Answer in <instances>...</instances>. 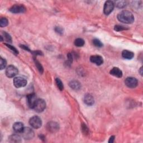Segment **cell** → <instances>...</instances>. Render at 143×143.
Segmentation results:
<instances>
[{
  "instance_id": "cell-1",
  "label": "cell",
  "mask_w": 143,
  "mask_h": 143,
  "mask_svg": "<svg viewBox=\"0 0 143 143\" xmlns=\"http://www.w3.org/2000/svg\"><path fill=\"white\" fill-rule=\"evenodd\" d=\"M117 19L125 24H132L134 21V16L133 13L129 11L124 10L118 14Z\"/></svg>"
},
{
  "instance_id": "cell-2",
  "label": "cell",
  "mask_w": 143,
  "mask_h": 143,
  "mask_svg": "<svg viewBox=\"0 0 143 143\" xmlns=\"http://www.w3.org/2000/svg\"><path fill=\"white\" fill-rule=\"evenodd\" d=\"M46 107V103L45 101L43 99H38L36 103L32 109L37 112H43Z\"/></svg>"
},
{
  "instance_id": "cell-3",
  "label": "cell",
  "mask_w": 143,
  "mask_h": 143,
  "mask_svg": "<svg viewBox=\"0 0 143 143\" xmlns=\"http://www.w3.org/2000/svg\"><path fill=\"white\" fill-rule=\"evenodd\" d=\"M29 124L34 129H39L42 125V121L38 116L32 117L29 120Z\"/></svg>"
},
{
  "instance_id": "cell-4",
  "label": "cell",
  "mask_w": 143,
  "mask_h": 143,
  "mask_svg": "<svg viewBox=\"0 0 143 143\" xmlns=\"http://www.w3.org/2000/svg\"><path fill=\"white\" fill-rule=\"evenodd\" d=\"M18 73H19V70L14 65H10L6 68V74L7 77L9 78L14 77L15 76H16L18 74Z\"/></svg>"
},
{
  "instance_id": "cell-5",
  "label": "cell",
  "mask_w": 143,
  "mask_h": 143,
  "mask_svg": "<svg viewBox=\"0 0 143 143\" xmlns=\"http://www.w3.org/2000/svg\"><path fill=\"white\" fill-rule=\"evenodd\" d=\"M21 135L25 140H30L34 137V133L33 130L29 127H24L23 131L21 132Z\"/></svg>"
},
{
  "instance_id": "cell-6",
  "label": "cell",
  "mask_w": 143,
  "mask_h": 143,
  "mask_svg": "<svg viewBox=\"0 0 143 143\" xmlns=\"http://www.w3.org/2000/svg\"><path fill=\"white\" fill-rule=\"evenodd\" d=\"M13 85L16 88L25 87L27 85V80L22 77H16L13 79Z\"/></svg>"
},
{
  "instance_id": "cell-7",
  "label": "cell",
  "mask_w": 143,
  "mask_h": 143,
  "mask_svg": "<svg viewBox=\"0 0 143 143\" xmlns=\"http://www.w3.org/2000/svg\"><path fill=\"white\" fill-rule=\"evenodd\" d=\"M115 7V3L112 1H107L105 3L104 12L106 15H108L110 14L113 10Z\"/></svg>"
},
{
  "instance_id": "cell-8",
  "label": "cell",
  "mask_w": 143,
  "mask_h": 143,
  "mask_svg": "<svg viewBox=\"0 0 143 143\" xmlns=\"http://www.w3.org/2000/svg\"><path fill=\"white\" fill-rule=\"evenodd\" d=\"M9 11L13 13H24L26 11V8L25 6L21 5H15L12 6L9 9Z\"/></svg>"
},
{
  "instance_id": "cell-9",
  "label": "cell",
  "mask_w": 143,
  "mask_h": 143,
  "mask_svg": "<svg viewBox=\"0 0 143 143\" xmlns=\"http://www.w3.org/2000/svg\"><path fill=\"white\" fill-rule=\"evenodd\" d=\"M125 83L127 87L131 88H135L138 84V81L137 79L134 77H128L125 79Z\"/></svg>"
},
{
  "instance_id": "cell-10",
  "label": "cell",
  "mask_w": 143,
  "mask_h": 143,
  "mask_svg": "<svg viewBox=\"0 0 143 143\" xmlns=\"http://www.w3.org/2000/svg\"><path fill=\"white\" fill-rule=\"evenodd\" d=\"M46 129L50 133H54L59 129V124L56 122L50 121L46 125Z\"/></svg>"
},
{
  "instance_id": "cell-11",
  "label": "cell",
  "mask_w": 143,
  "mask_h": 143,
  "mask_svg": "<svg viewBox=\"0 0 143 143\" xmlns=\"http://www.w3.org/2000/svg\"><path fill=\"white\" fill-rule=\"evenodd\" d=\"M38 100V98L36 94L34 93L29 94L27 96V102L29 107L31 108H33L36 103V101Z\"/></svg>"
},
{
  "instance_id": "cell-12",
  "label": "cell",
  "mask_w": 143,
  "mask_h": 143,
  "mask_svg": "<svg viewBox=\"0 0 143 143\" xmlns=\"http://www.w3.org/2000/svg\"><path fill=\"white\" fill-rule=\"evenodd\" d=\"M90 60L92 63L96 64L97 65H101L104 63L103 58L100 56H92L90 58Z\"/></svg>"
},
{
  "instance_id": "cell-13",
  "label": "cell",
  "mask_w": 143,
  "mask_h": 143,
  "mask_svg": "<svg viewBox=\"0 0 143 143\" xmlns=\"http://www.w3.org/2000/svg\"><path fill=\"white\" fill-rule=\"evenodd\" d=\"M24 129V124L20 122H15L13 125V129L17 133H21Z\"/></svg>"
},
{
  "instance_id": "cell-14",
  "label": "cell",
  "mask_w": 143,
  "mask_h": 143,
  "mask_svg": "<svg viewBox=\"0 0 143 143\" xmlns=\"http://www.w3.org/2000/svg\"><path fill=\"white\" fill-rule=\"evenodd\" d=\"M84 102L88 106H92L94 104V100L90 94H87L84 97Z\"/></svg>"
},
{
  "instance_id": "cell-15",
  "label": "cell",
  "mask_w": 143,
  "mask_h": 143,
  "mask_svg": "<svg viewBox=\"0 0 143 143\" xmlns=\"http://www.w3.org/2000/svg\"><path fill=\"white\" fill-rule=\"evenodd\" d=\"M69 86L71 88L74 90H79L81 88V84H80L78 80H71L69 83Z\"/></svg>"
},
{
  "instance_id": "cell-16",
  "label": "cell",
  "mask_w": 143,
  "mask_h": 143,
  "mask_svg": "<svg viewBox=\"0 0 143 143\" xmlns=\"http://www.w3.org/2000/svg\"><path fill=\"white\" fill-rule=\"evenodd\" d=\"M110 74L117 78H121L122 76V72L117 67H113L110 71Z\"/></svg>"
},
{
  "instance_id": "cell-17",
  "label": "cell",
  "mask_w": 143,
  "mask_h": 143,
  "mask_svg": "<svg viewBox=\"0 0 143 143\" xmlns=\"http://www.w3.org/2000/svg\"><path fill=\"white\" fill-rule=\"evenodd\" d=\"M122 56L126 59H131L134 57V54L129 50H125L122 53Z\"/></svg>"
},
{
  "instance_id": "cell-18",
  "label": "cell",
  "mask_w": 143,
  "mask_h": 143,
  "mask_svg": "<svg viewBox=\"0 0 143 143\" xmlns=\"http://www.w3.org/2000/svg\"><path fill=\"white\" fill-rule=\"evenodd\" d=\"M9 140L11 142H21V137L17 134H13L9 137Z\"/></svg>"
},
{
  "instance_id": "cell-19",
  "label": "cell",
  "mask_w": 143,
  "mask_h": 143,
  "mask_svg": "<svg viewBox=\"0 0 143 143\" xmlns=\"http://www.w3.org/2000/svg\"><path fill=\"white\" fill-rule=\"evenodd\" d=\"M85 44V42L83 39L78 38L75 40L74 41V45L78 47L83 46Z\"/></svg>"
},
{
  "instance_id": "cell-20",
  "label": "cell",
  "mask_w": 143,
  "mask_h": 143,
  "mask_svg": "<svg viewBox=\"0 0 143 143\" xmlns=\"http://www.w3.org/2000/svg\"><path fill=\"white\" fill-rule=\"evenodd\" d=\"M127 5V2L125 1H120L116 2V6L118 8H124Z\"/></svg>"
},
{
  "instance_id": "cell-21",
  "label": "cell",
  "mask_w": 143,
  "mask_h": 143,
  "mask_svg": "<svg viewBox=\"0 0 143 143\" xmlns=\"http://www.w3.org/2000/svg\"><path fill=\"white\" fill-rule=\"evenodd\" d=\"M9 24V21L6 18L2 17L0 20V26L2 28H4L7 26Z\"/></svg>"
},
{
  "instance_id": "cell-22",
  "label": "cell",
  "mask_w": 143,
  "mask_h": 143,
  "mask_svg": "<svg viewBox=\"0 0 143 143\" xmlns=\"http://www.w3.org/2000/svg\"><path fill=\"white\" fill-rule=\"evenodd\" d=\"M34 58V62H35V64L36 66V67H37L38 69L39 70V72L41 73H43V71H44V69H43V66L42 65V64H40L39 63V62L36 59H35V58Z\"/></svg>"
},
{
  "instance_id": "cell-23",
  "label": "cell",
  "mask_w": 143,
  "mask_h": 143,
  "mask_svg": "<svg viewBox=\"0 0 143 143\" xmlns=\"http://www.w3.org/2000/svg\"><path fill=\"white\" fill-rule=\"evenodd\" d=\"M56 84L57 85V87H58V88L59 89L60 91L63 90L64 86H63V83L62 82V80L59 78H57L56 79Z\"/></svg>"
},
{
  "instance_id": "cell-24",
  "label": "cell",
  "mask_w": 143,
  "mask_h": 143,
  "mask_svg": "<svg viewBox=\"0 0 143 143\" xmlns=\"http://www.w3.org/2000/svg\"><path fill=\"white\" fill-rule=\"evenodd\" d=\"M3 35H4V39L6 42L9 43H12V38L11 37V36L6 32H3Z\"/></svg>"
},
{
  "instance_id": "cell-25",
  "label": "cell",
  "mask_w": 143,
  "mask_h": 143,
  "mask_svg": "<svg viewBox=\"0 0 143 143\" xmlns=\"http://www.w3.org/2000/svg\"><path fill=\"white\" fill-rule=\"evenodd\" d=\"M93 44L95 46L98 47H101L103 46V44H102V43L100 40H98L97 39H95L93 40Z\"/></svg>"
},
{
  "instance_id": "cell-26",
  "label": "cell",
  "mask_w": 143,
  "mask_h": 143,
  "mask_svg": "<svg viewBox=\"0 0 143 143\" xmlns=\"http://www.w3.org/2000/svg\"><path fill=\"white\" fill-rule=\"evenodd\" d=\"M0 60H0V69L2 70V69H5V68L6 67V66L7 65V62L5 59H3L2 58H1Z\"/></svg>"
},
{
  "instance_id": "cell-27",
  "label": "cell",
  "mask_w": 143,
  "mask_h": 143,
  "mask_svg": "<svg viewBox=\"0 0 143 143\" xmlns=\"http://www.w3.org/2000/svg\"><path fill=\"white\" fill-rule=\"evenodd\" d=\"M5 45L7 47H8L11 50L12 52L15 54L17 55L18 54H19V51H18L14 46L10 45L9 44H5Z\"/></svg>"
},
{
  "instance_id": "cell-28",
  "label": "cell",
  "mask_w": 143,
  "mask_h": 143,
  "mask_svg": "<svg viewBox=\"0 0 143 143\" xmlns=\"http://www.w3.org/2000/svg\"><path fill=\"white\" fill-rule=\"evenodd\" d=\"M127 28L122 26H121V25H116L114 27V30L116 31H121L123 30H127Z\"/></svg>"
},
{
  "instance_id": "cell-29",
  "label": "cell",
  "mask_w": 143,
  "mask_h": 143,
  "mask_svg": "<svg viewBox=\"0 0 143 143\" xmlns=\"http://www.w3.org/2000/svg\"><path fill=\"white\" fill-rule=\"evenodd\" d=\"M82 130L83 131V133L85 134V135H87L88 134V132H89L88 128L87 127V126H86V124H82Z\"/></svg>"
},
{
  "instance_id": "cell-30",
  "label": "cell",
  "mask_w": 143,
  "mask_h": 143,
  "mask_svg": "<svg viewBox=\"0 0 143 143\" xmlns=\"http://www.w3.org/2000/svg\"><path fill=\"white\" fill-rule=\"evenodd\" d=\"M55 31H56V32H57L58 34H60V35L63 34V32H64L63 29L60 26H56V28H55Z\"/></svg>"
},
{
  "instance_id": "cell-31",
  "label": "cell",
  "mask_w": 143,
  "mask_h": 143,
  "mask_svg": "<svg viewBox=\"0 0 143 143\" xmlns=\"http://www.w3.org/2000/svg\"><path fill=\"white\" fill-rule=\"evenodd\" d=\"M67 57H68V62H67V63H66L67 64V65H69L72 63V62H73L72 54L68 53Z\"/></svg>"
},
{
  "instance_id": "cell-32",
  "label": "cell",
  "mask_w": 143,
  "mask_h": 143,
  "mask_svg": "<svg viewBox=\"0 0 143 143\" xmlns=\"http://www.w3.org/2000/svg\"><path fill=\"white\" fill-rule=\"evenodd\" d=\"M33 54L35 56H38V55H42V53L40 51H35V52H33Z\"/></svg>"
},
{
  "instance_id": "cell-33",
  "label": "cell",
  "mask_w": 143,
  "mask_h": 143,
  "mask_svg": "<svg viewBox=\"0 0 143 143\" xmlns=\"http://www.w3.org/2000/svg\"><path fill=\"white\" fill-rule=\"evenodd\" d=\"M21 47H22V48H23L24 49H25V50H28V51H30V49H29V47H28L26 46H25L24 45H20Z\"/></svg>"
},
{
  "instance_id": "cell-34",
  "label": "cell",
  "mask_w": 143,
  "mask_h": 143,
  "mask_svg": "<svg viewBox=\"0 0 143 143\" xmlns=\"http://www.w3.org/2000/svg\"><path fill=\"white\" fill-rule=\"evenodd\" d=\"M114 139H115V137L114 136H112L110 139V140L108 141V142H113V141H114Z\"/></svg>"
},
{
  "instance_id": "cell-35",
  "label": "cell",
  "mask_w": 143,
  "mask_h": 143,
  "mask_svg": "<svg viewBox=\"0 0 143 143\" xmlns=\"http://www.w3.org/2000/svg\"><path fill=\"white\" fill-rule=\"evenodd\" d=\"M139 71H140V74L142 76V67L140 69V70H139Z\"/></svg>"
}]
</instances>
